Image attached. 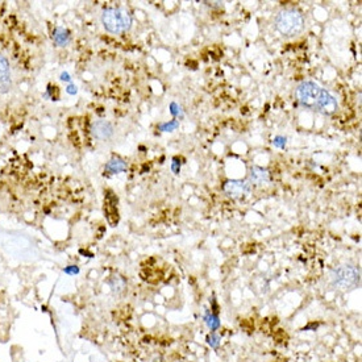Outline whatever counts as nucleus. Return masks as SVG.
Returning a JSON list of instances; mask_svg holds the SVG:
<instances>
[{
  "label": "nucleus",
  "mask_w": 362,
  "mask_h": 362,
  "mask_svg": "<svg viewBox=\"0 0 362 362\" xmlns=\"http://www.w3.org/2000/svg\"><path fill=\"white\" fill-rule=\"evenodd\" d=\"M270 179V175H269V172L262 168H257V166H254L250 170V181L253 182L256 186H263L266 185L267 182Z\"/></svg>",
  "instance_id": "nucleus-8"
},
{
  "label": "nucleus",
  "mask_w": 362,
  "mask_h": 362,
  "mask_svg": "<svg viewBox=\"0 0 362 362\" xmlns=\"http://www.w3.org/2000/svg\"><path fill=\"white\" fill-rule=\"evenodd\" d=\"M109 286H111V289H112L113 291L120 293V291H122L124 287H125V281L122 279L121 276H115L109 279Z\"/></svg>",
  "instance_id": "nucleus-11"
},
{
  "label": "nucleus",
  "mask_w": 362,
  "mask_h": 362,
  "mask_svg": "<svg viewBox=\"0 0 362 362\" xmlns=\"http://www.w3.org/2000/svg\"><path fill=\"white\" fill-rule=\"evenodd\" d=\"M224 191L232 198H241L245 194H248L249 186L242 181H228L224 185Z\"/></svg>",
  "instance_id": "nucleus-6"
},
{
  "label": "nucleus",
  "mask_w": 362,
  "mask_h": 362,
  "mask_svg": "<svg viewBox=\"0 0 362 362\" xmlns=\"http://www.w3.org/2000/svg\"><path fill=\"white\" fill-rule=\"evenodd\" d=\"M62 79H65V81H69L70 78L68 77V74H62Z\"/></svg>",
  "instance_id": "nucleus-16"
},
{
  "label": "nucleus",
  "mask_w": 362,
  "mask_h": 362,
  "mask_svg": "<svg viewBox=\"0 0 362 362\" xmlns=\"http://www.w3.org/2000/svg\"><path fill=\"white\" fill-rule=\"evenodd\" d=\"M276 29L283 34H287V36L296 34L303 29V15L296 9H283L276 15Z\"/></svg>",
  "instance_id": "nucleus-2"
},
{
  "label": "nucleus",
  "mask_w": 362,
  "mask_h": 362,
  "mask_svg": "<svg viewBox=\"0 0 362 362\" xmlns=\"http://www.w3.org/2000/svg\"><path fill=\"white\" fill-rule=\"evenodd\" d=\"M315 107H316L320 112L326 113V115H330V113L335 112L336 108H337V102H336V99L333 96L330 95L329 92L322 90Z\"/></svg>",
  "instance_id": "nucleus-5"
},
{
  "label": "nucleus",
  "mask_w": 362,
  "mask_h": 362,
  "mask_svg": "<svg viewBox=\"0 0 362 362\" xmlns=\"http://www.w3.org/2000/svg\"><path fill=\"white\" fill-rule=\"evenodd\" d=\"M65 272L70 273V274H72V273H78V269H66Z\"/></svg>",
  "instance_id": "nucleus-15"
},
{
  "label": "nucleus",
  "mask_w": 362,
  "mask_h": 362,
  "mask_svg": "<svg viewBox=\"0 0 362 362\" xmlns=\"http://www.w3.org/2000/svg\"><path fill=\"white\" fill-rule=\"evenodd\" d=\"M322 92V88L313 82H304L296 90L298 100L306 107H315L319 99V95Z\"/></svg>",
  "instance_id": "nucleus-4"
},
{
  "label": "nucleus",
  "mask_w": 362,
  "mask_h": 362,
  "mask_svg": "<svg viewBox=\"0 0 362 362\" xmlns=\"http://www.w3.org/2000/svg\"><path fill=\"white\" fill-rule=\"evenodd\" d=\"M206 323H207V326L211 328V329H216L220 326V322L217 320L216 316H213V315H208V316L206 317Z\"/></svg>",
  "instance_id": "nucleus-13"
},
{
  "label": "nucleus",
  "mask_w": 362,
  "mask_h": 362,
  "mask_svg": "<svg viewBox=\"0 0 362 362\" xmlns=\"http://www.w3.org/2000/svg\"><path fill=\"white\" fill-rule=\"evenodd\" d=\"M102 23L113 34L127 32L132 25L131 15L122 8H108L102 15Z\"/></svg>",
  "instance_id": "nucleus-1"
},
{
  "label": "nucleus",
  "mask_w": 362,
  "mask_h": 362,
  "mask_svg": "<svg viewBox=\"0 0 362 362\" xmlns=\"http://www.w3.org/2000/svg\"><path fill=\"white\" fill-rule=\"evenodd\" d=\"M91 132L98 140H108L113 135V127L108 121H96L92 124Z\"/></svg>",
  "instance_id": "nucleus-7"
},
{
  "label": "nucleus",
  "mask_w": 362,
  "mask_h": 362,
  "mask_svg": "<svg viewBox=\"0 0 362 362\" xmlns=\"http://www.w3.org/2000/svg\"><path fill=\"white\" fill-rule=\"evenodd\" d=\"M105 169L111 172H122V170H125V163H124V161L120 158H112L108 163H107Z\"/></svg>",
  "instance_id": "nucleus-9"
},
{
  "label": "nucleus",
  "mask_w": 362,
  "mask_h": 362,
  "mask_svg": "<svg viewBox=\"0 0 362 362\" xmlns=\"http://www.w3.org/2000/svg\"><path fill=\"white\" fill-rule=\"evenodd\" d=\"M53 38H54L55 44H58L59 46H64L68 44L69 41V33L66 29H62V28H58L55 29L54 34H53Z\"/></svg>",
  "instance_id": "nucleus-10"
},
{
  "label": "nucleus",
  "mask_w": 362,
  "mask_h": 362,
  "mask_svg": "<svg viewBox=\"0 0 362 362\" xmlns=\"http://www.w3.org/2000/svg\"><path fill=\"white\" fill-rule=\"evenodd\" d=\"M208 344L213 348H216L217 345H219V337L216 335H211L208 337Z\"/></svg>",
  "instance_id": "nucleus-14"
},
{
  "label": "nucleus",
  "mask_w": 362,
  "mask_h": 362,
  "mask_svg": "<svg viewBox=\"0 0 362 362\" xmlns=\"http://www.w3.org/2000/svg\"><path fill=\"white\" fill-rule=\"evenodd\" d=\"M11 77L9 74V64L5 57L0 54V79L1 78H8Z\"/></svg>",
  "instance_id": "nucleus-12"
},
{
  "label": "nucleus",
  "mask_w": 362,
  "mask_h": 362,
  "mask_svg": "<svg viewBox=\"0 0 362 362\" xmlns=\"http://www.w3.org/2000/svg\"><path fill=\"white\" fill-rule=\"evenodd\" d=\"M330 278H332L333 285L340 287V289L346 290L350 289L352 286L357 285L360 281V273L357 272L356 267L344 265V266H339L337 269H335Z\"/></svg>",
  "instance_id": "nucleus-3"
}]
</instances>
